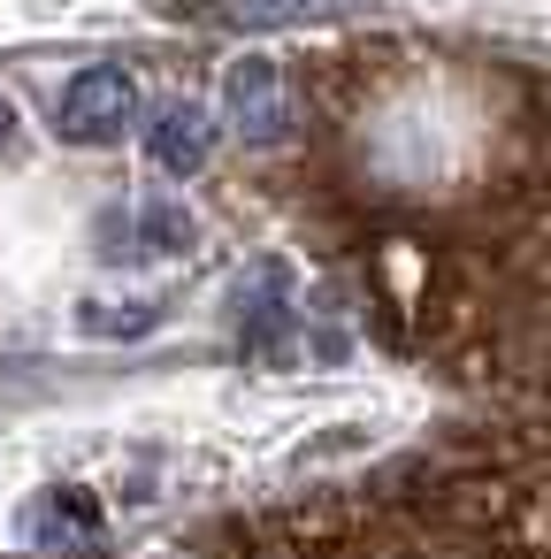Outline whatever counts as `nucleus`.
I'll list each match as a JSON object with an SVG mask.
<instances>
[{
    "mask_svg": "<svg viewBox=\"0 0 551 559\" xmlns=\"http://www.w3.org/2000/svg\"><path fill=\"white\" fill-rule=\"evenodd\" d=\"M223 108H230V131H238L245 146H291V131H299V85H291V70L268 62V55L230 62Z\"/></svg>",
    "mask_w": 551,
    "mask_h": 559,
    "instance_id": "f03ea898",
    "label": "nucleus"
},
{
    "mask_svg": "<svg viewBox=\"0 0 551 559\" xmlns=\"http://www.w3.org/2000/svg\"><path fill=\"white\" fill-rule=\"evenodd\" d=\"M131 123H139V85H131V70L100 62V70H77V78L62 85V139H70V146H116Z\"/></svg>",
    "mask_w": 551,
    "mask_h": 559,
    "instance_id": "7ed1b4c3",
    "label": "nucleus"
},
{
    "mask_svg": "<svg viewBox=\"0 0 551 559\" xmlns=\"http://www.w3.org/2000/svg\"><path fill=\"white\" fill-rule=\"evenodd\" d=\"M368 0H192V16H207L215 32H284V24H330Z\"/></svg>",
    "mask_w": 551,
    "mask_h": 559,
    "instance_id": "39448f33",
    "label": "nucleus"
},
{
    "mask_svg": "<svg viewBox=\"0 0 551 559\" xmlns=\"http://www.w3.org/2000/svg\"><path fill=\"white\" fill-rule=\"evenodd\" d=\"M16 139H24V116H16V100H9V93H0V154H9Z\"/></svg>",
    "mask_w": 551,
    "mask_h": 559,
    "instance_id": "423d86ee",
    "label": "nucleus"
},
{
    "mask_svg": "<svg viewBox=\"0 0 551 559\" xmlns=\"http://www.w3.org/2000/svg\"><path fill=\"white\" fill-rule=\"evenodd\" d=\"M207 146H215V123H207L200 100H161V108H154V123H146V162H154L161 177H200Z\"/></svg>",
    "mask_w": 551,
    "mask_h": 559,
    "instance_id": "20e7f679",
    "label": "nucleus"
},
{
    "mask_svg": "<svg viewBox=\"0 0 551 559\" xmlns=\"http://www.w3.org/2000/svg\"><path fill=\"white\" fill-rule=\"evenodd\" d=\"M368 322L482 383L551 376V146H452L436 78L337 108L322 207Z\"/></svg>",
    "mask_w": 551,
    "mask_h": 559,
    "instance_id": "f257e3e1",
    "label": "nucleus"
}]
</instances>
